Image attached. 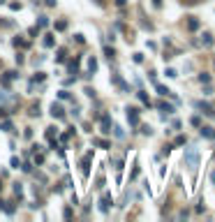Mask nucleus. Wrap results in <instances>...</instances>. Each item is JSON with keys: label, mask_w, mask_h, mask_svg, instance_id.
Segmentation results:
<instances>
[{"label": "nucleus", "mask_w": 215, "mask_h": 222, "mask_svg": "<svg viewBox=\"0 0 215 222\" xmlns=\"http://www.w3.org/2000/svg\"><path fill=\"white\" fill-rule=\"evenodd\" d=\"M137 97L141 99V102H144L146 107H150V99H148V95H146V93H144V90H139V93H137Z\"/></svg>", "instance_id": "nucleus-18"}, {"label": "nucleus", "mask_w": 215, "mask_h": 222, "mask_svg": "<svg viewBox=\"0 0 215 222\" xmlns=\"http://www.w3.org/2000/svg\"><path fill=\"white\" fill-rule=\"evenodd\" d=\"M0 130H5V132H12V130H14L12 120H2V123H0Z\"/></svg>", "instance_id": "nucleus-17"}, {"label": "nucleus", "mask_w": 215, "mask_h": 222, "mask_svg": "<svg viewBox=\"0 0 215 222\" xmlns=\"http://www.w3.org/2000/svg\"><path fill=\"white\" fill-rule=\"evenodd\" d=\"M37 26H39V28H46V26H49V19H46V16H39V19H37Z\"/></svg>", "instance_id": "nucleus-27"}, {"label": "nucleus", "mask_w": 215, "mask_h": 222, "mask_svg": "<svg viewBox=\"0 0 215 222\" xmlns=\"http://www.w3.org/2000/svg\"><path fill=\"white\" fill-rule=\"evenodd\" d=\"M100 125H102V132L109 134V132H111V116L102 114V116H100Z\"/></svg>", "instance_id": "nucleus-6"}, {"label": "nucleus", "mask_w": 215, "mask_h": 222, "mask_svg": "<svg viewBox=\"0 0 215 222\" xmlns=\"http://www.w3.org/2000/svg\"><path fill=\"white\" fill-rule=\"evenodd\" d=\"M157 109H160V111H167V114H173V107L167 104V102H157Z\"/></svg>", "instance_id": "nucleus-14"}, {"label": "nucleus", "mask_w": 215, "mask_h": 222, "mask_svg": "<svg viewBox=\"0 0 215 222\" xmlns=\"http://www.w3.org/2000/svg\"><path fill=\"white\" fill-rule=\"evenodd\" d=\"M211 180H213V185H215V169L211 171Z\"/></svg>", "instance_id": "nucleus-41"}, {"label": "nucleus", "mask_w": 215, "mask_h": 222, "mask_svg": "<svg viewBox=\"0 0 215 222\" xmlns=\"http://www.w3.org/2000/svg\"><path fill=\"white\" fill-rule=\"evenodd\" d=\"M0 208H2L7 215H14V213H16V206H14V201H0Z\"/></svg>", "instance_id": "nucleus-8"}, {"label": "nucleus", "mask_w": 215, "mask_h": 222, "mask_svg": "<svg viewBox=\"0 0 215 222\" xmlns=\"http://www.w3.org/2000/svg\"><path fill=\"white\" fill-rule=\"evenodd\" d=\"M111 204H113V199H111V192H104V195H102V199H100V211H102V213H109V208H111Z\"/></svg>", "instance_id": "nucleus-2"}, {"label": "nucleus", "mask_w": 215, "mask_h": 222, "mask_svg": "<svg viewBox=\"0 0 215 222\" xmlns=\"http://www.w3.org/2000/svg\"><path fill=\"white\" fill-rule=\"evenodd\" d=\"M190 123L194 125V127H199V125H201V118H199V116H192V120H190Z\"/></svg>", "instance_id": "nucleus-35"}, {"label": "nucleus", "mask_w": 215, "mask_h": 222, "mask_svg": "<svg viewBox=\"0 0 215 222\" xmlns=\"http://www.w3.org/2000/svg\"><path fill=\"white\" fill-rule=\"evenodd\" d=\"M9 9H14V12H16V9H21V2H12V5H9Z\"/></svg>", "instance_id": "nucleus-38"}, {"label": "nucleus", "mask_w": 215, "mask_h": 222, "mask_svg": "<svg viewBox=\"0 0 215 222\" xmlns=\"http://www.w3.org/2000/svg\"><path fill=\"white\" fill-rule=\"evenodd\" d=\"M97 2H104V0H97Z\"/></svg>", "instance_id": "nucleus-44"}, {"label": "nucleus", "mask_w": 215, "mask_h": 222, "mask_svg": "<svg viewBox=\"0 0 215 222\" xmlns=\"http://www.w3.org/2000/svg\"><path fill=\"white\" fill-rule=\"evenodd\" d=\"M194 107L204 109V114H211V104H208V102H194Z\"/></svg>", "instance_id": "nucleus-15"}, {"label": "nucleus", "mask_w": 215, "mask_h": 222, "mask_svg": "<svg viewBox=\"0 0 215 222\" xmlns=\"http://www.w3.org/2000/svg\"><path fill=\"white\" fill-rule=\"evenodd\" d=\"M199 28H201V21H199L197 16H190V19H187V30H192V33H194V30H199Z\"/></svg>", "instance_id": "nucleus-9"}, {"label": "nucleus", "mask_w": 215, "mask_h": 222, "mask_svg": "<svg viewBox=\"0 0 215 222\" xmlns=\"http://www.w3.org/2000/svg\"><path fill=\"white\" fill-rule=\"evenodd\" d=\"M35 164H37V167L44 164V155H42V153H37V151H35Z\"/></svg>", "instance_id": "nucleus-25"}, {"label": "nucleus", "mask_w": 215, "mask_h": 222, "mask_svg": "<svg viewBox=\"0 0 215 222\" xmlns=\"http://www.w3.org/2000/svg\"><path fill=\"white\" fill-rule=\"evenodd\" d=\"M199 81H201V83H211V74H199Z\"/></svg>", "instance_id": "nucleus-30"}, {"label": "nucleus", "mask_w": 215, "mask_h": 222, "mask_svg": "<svg viewBox=\"0 0 215 222\" xmlns=\"http://www.w3.org/2000/svg\"><path fill=\"white\" fill-rule=\"evenodd\" d=\"M58 97H60V99H72V95H69L67 90H60V93H58Z\"/></svg>", "instance_id": "nucleus-31"}, {"label": "nucleus", "mask_w": 215, "mask_h": 222, "mask_svg": "<svg viewBox=\"0 0 215 222\" xmlns=\"http://www.w3.org/2000/svg\"><path fill=\"white\" fill-rule=\"evenodd\" d=\"M14 46H23V49H28V46H30V42H26V39L16 37V39H14Z\"/></svg>", "instance_id": "nucleus-21"}, {"label": "nucleus", "mask_w": 215, "mask_h": 222, "mask_svg": "<svg viewBox=\"0 0 215 222\" xmlns=\"http://www.w3.org/2000/svg\"><path fill=\"white\" fill-rule=\"evenodd\" d=\"M199 134H201L204 139L215 141V127H211V125H199Z\"/></svg>", "instance_id": "nucleus-4"}, {"label": "nucleus", "mask_w": 215, "mask_h": 222, "mask_svg": "<svg viewBox=\"0 0 215 222\" xmlns=\"http://www.w3.org/2000/svg\"><path fill=\"white\" fill-rule=\"evenodd\" d=\"M155 88H157V93H160V95H164V97H173V99H176V95H173V93L167 88V86H162V83H155Z\"/></svg>", "instance_id": "nucleus-10"}, {"label": "nucleus", "mask_w": 215, "mask_h": 222, "mask_svg": "<svg viewBox=\"0 0 215 222\" xmlns=\"http://www.w3.org/2000/svg\"><path fill=\"white\" fill-rule=\"evenodd\" d=\"M14 195H16V197H23V187H21V183H14Z\"/></svg>", "instance_id": "nucleus-29"}, {"label": "nucleus", "mask_w": 215, "mask_h": 222, "mask_svg": "<svg viewBox=\"0 0 215 222\" xmlns=\"http://www.w3.org/2000/svg\"><path fill=\"white\" fill-rule=\"evenodd\" d=\"M79 62H81V58H74V60H69V62H67L69 72H77V70H79Z\"/></svg>", "instance_id": "nucleus-16"}, {"label": "nucleus", "mask_w": 215, "mask_h": 222, "mask_svg": "<svg viewBox=\"0 0 215 222\" xmlns=\"http://www.w3.org/2000/svg\"><path fill=\"white\" fill-rule=\"evenodd\" d=\"M65 56H67V51H65V49H58V56H56V60L62 62V60H65Z\"/></svg>", "instance_id": "nucleus-28"}, {"label": "nucleus", "mask_w": 215, "mask_h": 222, "mask_svg": "<svg viewBox=\"0 0 215 222\" xmlns=\"http://www.w3.org/2000/svg\"><path fill=\"white\" fill-rule=\"evenodd\" d=\"M167 76H169V79H176V76H178V72H176V70H167Z\"/></svg>", "instance_id": "nucleus-36"}, {"label": "nucleus", "mask_w": 215, "mask_h": 222, "mask_svg": "<svg viewBox=\"0 0 215 222\" xmlns=\"http://www.w3.org/2000/svg\"><path fill=\"white\" fill-rule=\"evenodd\" d=\"M53 44H56V39H53V35H44V46H46V49H51Z\"/></svg>", "instance_id": "nucleus-19"}, {"label": "nucleus", "mask_w": 215, "mask_h": 222, "mask_svg": "<svg viewBox=\"0 0 215 222\" xmlns=\"http://www.w3.org/2000/svg\"><path fill=\"white\" fill-rule=\"evenodd\" d=\"M116 5H118V7H123V5H125V0H116Z\"/></svg>", "instance_id": "nucleus-42"}, {"label": "nucleus", "mask_w": 215, "mask_h": 222, "mask_svg": "<svg viewBox=\"0 0 215 222\" xmlns=\"http://www.w3.org/2000/svg\"><path fill=\"white\" fill-rule=\"evenodd\" d=\"M95 70H97V60H95V58H88V72L93 74Z\"/></svg>", "instance_id": "nucleus-20"}, {"label": "nucleus", "mask_w": 215, "mask_h": 222, "mask_svg": "<svg viewBox=\"0 0 215 222\" xmlns=\"http://www.w3.org/2000/svg\"><path fill=\"white\" fill-rule=\"evenodd\" d=\"M134 62H144V56H141V53H134Z\"/></svg>", "instance_id": "nucleus-39"}, {"label": "nucleus", "mask_w": 215, "mask_h": 222, "mask_svg": "<svg viewBox=\"0 0 215 222\" xmlns=\"http://www.w3.org/2000/svg\"><path fill=\"white\" fill-rule=\"evenodd\" d=\"M113 134H116V139H123V137H125V132H123V127H118V125L113 127Z\"/></svg>", "instance_id": "nucleus-26"}, {"label": "nucleus", "mask_w": 215, "mask_h": 222, "mask_svg": "<svg viewBox=\"0 0 215 222\" xmlns=\"http://www.w3.org/2000/svg\"><path fill=\"white\" fill-rule=\"evenodd\" d=\"M104 53H106V56H109V58H113V56H116V51H113V49H111V46H104Z\"/></svg>", "instance_id": "nucleus-34"}, {"label": "nucleus", "mask_w": 215, "mask_h": 222, "mask_svg": "<svg viewBox=\"0 0 215 222\" xmlns=\"http://www.w3.org/2000/svg\"><path fill=\"white\" fill-rule=\"evenodd\" d=\"M56 127H46V139H49V141H51V139H56Z\"/></svg>", "instance_id": "nucleus-22"}, {"label": "nucleus", "mask_w": 215, "mask_h": 222, "mask_svg": "<svg viewBox=\"0 0 215 222\" xmlns=\"http://www.w3.org/2000/svg\"><path fill=\"white\" fill-rule=\"evenodd\" d=\"M201 44H204V46H213L215 44L213 35H211V33H204V35H201Z\"/></svg>", "instance_id": "nucleus-12"}, {"label": "nucleus", "mask_w": 215, "mask_h": 222, "mask_svg": "<svg viewBox=\"0 0 215 222\" xmlns=\"http://www.w3.org/2000/svg\"><path fill=\"white\" fill-rule=\"evenodd\" d=\"M44 2H46L49 7H56V0H44Z\"/></svg>", "instance_id": "nucleus-40"}, {"label": "nucleus", "mask_w": 215, "mask_h": 222, "mask_svg": "<svg viewBox=\"0 0 215 222\" xmlns=\"http://www.w3.org/2000/svg\"><path fill=\"white\" fill-rule=\"evenodd\" d=\"M5 116H7V111H5V109H0V118H5Z\"/></svg>", "instance_id": "nucleus-43"}, {"label": "nucleus", "mask_w": 215, "mask_h": 222, "mask_svg": "<svg viewBox=\"0 0 215 222\" xmlns=\"http://www.w3.org/2000/svg\"><path fill=\"white\" fill-rule=\"evenodd\" d=\"M111 81H113V83H116V86H118L121 90H129V86L121 79V76H118V74H111Z\"/></svg>", "instance_id": "nucleus-11"}, {"label": "nucleus", "mask_w": 215, "mask_h": 222, "mask_svg": "<svg viewBox=\"0 0 215 222\" xmlns=\"http://www.w3.org/2000/svg\"><path fill=\"white\" fill-rule=\"evenodd\" d=\"M93 143L97 146V148H111V143L106 141V139H93Z\"/></svg>", "instance_id": "nucleus-13"}, {"label": "nucleus", "mask_w": 215, "mask_h": 222, "mask_svg": "<svg viewBox=\"0 0 215 222\" xmlns=\"http://www.w3.org/2000/svg\"><path fill=\"white\" fill-rule=\"evenodd\" d=\"M56 30H58V33H62V30H65V28H67V21H56Z\"/></svg>", "instance_id": "nucleus-23"}, {"label": "nucleus", "mask_w": 215, "mask_h": 222, "mask_svg": "<svg viewBox=\"0 0 215 222\" xmlns=\"http://www.w3.org/2000/svg\"><path fill=\"white\" fill-rule=\"evenodd\" d=\"M51 116H53V118H58V120H60V118H65V109H62V104L53 102V104H51Z\"/></svg>", "instance_id": "nucleus-7"}, {"label": "nucleus", "mask_w": 215, "mask_h": 222, "mask_svg": "<svg viewBox=\"0 0 215 222\" xmlns=\"http://www.w3.org/2000/svg\"><path fill=\"white\" fill-rule=\"evenodd\" d=\"M9 164H12L14 169H19V167H21V160H19V157H12V160H9Z\"/></svg>", "instance_id": "nucleus-33"}, {"label": "nucleus", "mask_w": 215, "mask_h": 222, "mask_svg": "<svg viewBox=\"0 0 215 222\" xmlns=\"http://www.w3.org/2000/svg\"><path fill=\"white\" fill-rule=\"evenodd\" d=\"M46 79V74L44 72H35V76H33V83H37V81H44Z\"/></svg>", "instance_id": "nucleus-24"}, {"label": "nucleus", "mask_w": 215, "mask_h": 222, "mask_svg": "<svg viewBox=\"0 0 215 222\" xmlns=\"http://www.w3.org/2000/svg\"><path fill=\"white\" fill-rule=\"evenodd\" d=\"M90 160H93V153H86L81 160V176L83 178H88V174H90Z\"/></svg>", "instance_id": "nucleus-3"}, {"label": "nucleus", "mask_w": 215, "mask_h": 222, "mask_svg": "<svg viewBox=\"0 0 215 222\" xmlns=\"http://www.w3.org/2000/svg\"><path fill=\"white\" fill-rule=\"evenodd\" d=\"M185 164H187L190 169L199 167V151L197 148H185Z\"/></svg>", "instance_id": "nucleus-1"}, {"label": "nucleus", "mask_w": 215, "mask_h": 222, "mask_svg": "<svg viewBox=\"0 0 215 222\" xmlns=\"http://www.w3.org/2000/svg\"><path fill=\"white\" fill-rule=\"evenodd\" d=\"M211 114H213V116H215V111H211Z\"/></svg>", "instance_id": "nucleus-45"}, {"label": "nucleus", "mask_w": 215, "mask_h": 222, "mask_svg": "<svg viewBox=\"0 0 215 222\" xmlns=\"http://www.w3.org/2000/svg\"><path fill=\"white\" fill-rule=\"evenodd\" d=\"M0 190H2V185H0Z\"/></svg>", "instance_id": "nucleus-46"}, {"label": "nucleus", "mask_w": 215, "mask_h": 222, "mask_svg": "<svg viewBox=\"0 0 215 222\" xmlns=\"http://www.w3.org/2000/svg\"><path fill=\"white\" fill-rule=\"evenodd\" d=\"M30 116H39V104H35V107H30V111H28Z\"/></svg>", "instance_id": "nucleus-32"}, {"label": "nucleus", "mask_w": 215, "mask_h": 222, "mask_svg": "<svg viewBox=\"0 0 215 222\" xmlns=\"http://www.w3.org/2000/svg\"><path fill=\"white\" fill-rule=\"evenodd\" d=\"M141 132L144 134H153V130H150V125H141Z\"/></svg>", "instance_id": "nucleus-37"}, {"label": "nucleus", "mask_w": 215, "mask_h": 222, "mask_svg": "<svg viewBox=\"0 0 215 222\" xmlns=\"http://www.w3.org/2000/svg\"><path fill=\"white\" fill-rule=\"evenodd\" d=\"M125 111H127V120H129V125H132V127H134V125H139V109H137V107H127Z\"/></svg>", "instance_id": "nucleus-5"}]
</instances>
